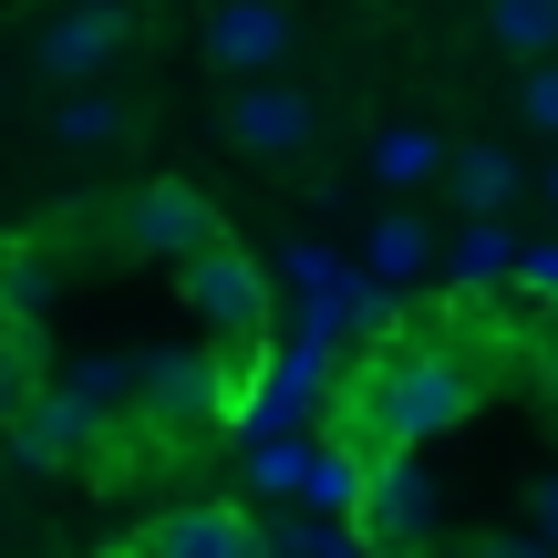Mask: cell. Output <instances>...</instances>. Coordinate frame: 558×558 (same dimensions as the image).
<instances>
[{
	"label": "cell",
	"mask_w": 558,
	"mask_h": 558,
	"mask_svg": "<svg viewBox=\"0 0 558 558\" xmlns=\"http://www.w3.org/2000/svg\"><path fill=\"white\" fill-rule=\"evenodd\" d=\"M465 362L456 352H403V362H383L373 383H362V435L383 445V456H414L424 435H445V424L465 414Z\"/></svg>",
	"instance_id": "cell-1"
},
{
	"label": "cell",
	"mask_w": 558,
	"mask_h": 558,
	"mask_svg": "<svg viewBox=\"0 0 558 558\" xmlns=\"http://www.w3.org/2000/svg\"><path fill=\"white\" fill-rule=\"evenodd\" d=\"M218 135L239 145V156H259V166H300L320 145V104L300 94V83L248 73V83H228V94H218Z\"/></svg>",
	"instance_id": "cell-2"
},
{
	"label": "cell",
	"mask_w": 558,
	"mask_h": 558,
	"mask_svg": "<svg viewBox=\"0 0 558 558\" xmlns=\"http://www.w3.org/2000/svg\"><path fill=\"white\" fill-rule=\"evenodd\" d=\"M445 527V486L424 476L414 456H383L373 476H362V538H373L383 558H424Z\"/></svg>",
	"instance_id": "cell-3"
},
{
	"label": "cell",
	"mask_w": 558,
	"mask_h": 558,
	"mask_svg": "<svg viewBox=\"0 0 558 558\" xmlns=\"http://www.w3.org/2000/svg\"><path fill=\"white\" fill-rule=\"evenodd\" d=\"M124 41H135V21H124L114 0H62V11L41 21L32 52H41V73H52V83H104L124 62Z\"/></svg>",
	"instance_id": "cell-4"
},
{
	"label": "cell",
	"mask_w": 558,
	"mask_h": 558,
	"mask_svg": "<svg viewBox=\"0 0 558 558\" xmlns=\"http://www.w3.org/2000/svg\"><path fill=\"white\" fill-rule=\"evenodd\" d=\"M186 311H197L218 341H248V331L269 320V279L218 239V248H197V259H186Z\"/></svg>",
	"instance_id": "cell-5"
},
{
	"label": "cell",
	"mask_w": 558,
	"mask_h": 558,
	"mask_svg": "<svg viewBox=\"0 0 558 558\" xmlns=\"http://www.w3.org/2000/svg\"><path fill=\"white\" fill-rule=\"evenodd\" d=\"M94 383H73V393H32L11 414V445H21V465H73V456H94L104 445V414H94Z\"/></svg>",
	"instance_id": "cell-6"
},
{
	"label": "cell",
	"mask_w": 558,
	"mask_h": 558,
	"mask_svg": "<svg viewBox=\"0 0 558 558\" xmlns=\"http://www.w3.org/2000/svg\"><path fill=\"white\" fill-rule=\"evenodd\" d=\"M114 228L135 248H166V259H197V248H218V207L197 197V186H135V197L114 207Z\"/></svg>",
	"instance_id": "cell-7"
},
{
	"label": "cell",
	"mask_w": 558,
	"mask_h": 558,
	"mask_svg": "<svg viewBox=\"0 0 558 558\" xmlns=\"http://www.w3.org/2000/svg\"><path fill=\"white\" fill-rule=\"evenodd\" d=\"M207 62H218V73H279V62H290V11H279V0H218V11H207Z\"/></svg>",
	"instance_id": "cell-8"
},
{
	"label": "cell",
	"mask_w": 558,
	"mask_h": 558,
	"mask_svg": "<svg viewBox=\"0 0 558 558\" xmlns=\"http://www.w3.org/2000/svg\"><path fill=\"white\" fill-rule=\"evenodd\" d=\"M145 558H269V548H259V527H248L239 507H218V497H186V507H166V518H156Z\"/></svg>",
	"instance_id": "cell-9"
},
{
	"label": "cell",
	"mask_w": 558,
	"mask_h": 558,
	"mask_svg": "<svg viewBox=\"0 0 558 558\" xmlns=\"http://www.w3.org/2000/svg\"><path fill=\"white\" fill-rule=\"evenodd\" d=\"M445 156H456V145H445V135H424V124H383V135L362 145V177H373L393 207H414L424 186L445 177Z\"/></svg>",
	"instance_id": "cell-10"
},
{
	"label": "cell",
	"mask_w": 558,
	"mask_h": 558,
	"mask_svg": "<svg viewBox=\"0 0 558 558\" xmlns=\"http://www.w3.org/2000/svg\"><path fill=\"white\" fill-rule=\"evenodd\" d=\"M362 269H373L383 290H403V279H435V269H445V239L414 218V207H383L373 239H362Z\"/></svg>",
	"instance_id": "cell-11"
},
{
	"label": "cell",
	"mask_w": 558,
	"mask_h": 558,
	"mask_svg": "<svg viewBox=\"0 0 558 558\" xmlns=\"http://www.w3.org/2000/svg\"><path fill=\"white\" fill-rule=\"evenodd\" d=\"M445 186H456L465 218H497V207L527 186V166L507 156V145H456V156H445Z\"/></svg>",
	"instance_id": "cell-12"
},
{
	"label": "cell",
	"mask_w": 558,
	"mask_h": 558,
	"mask_svg": "<svg viewBox=\"0 0 558 558\" xmlns=\"http://www.w3.org/2000/svg\"><path fill=\"white\" fill-rule=\"evenodd\" d=\"M228 403V373L218 362H156V373H145V424H207Z\"/></svg>",
	"instance_id": "cell-13"
},
{
	"label": "cell",
	"mask_w": 558,
	"mask_h": 558,
	"mask_svg": "<svg viewBox=\"0 0 558 558\" xmlns=\"http://www.w3.org/2000/svg\"><path fill=\"white\" fill-rule=\"evenodd\" d=\"M124 104L114 94H94V83H62V104H52V145H73V156H104V145H124Z\"/></svg>",
	"instance_id": "cell-14"
},
{
	"label": "cell",
	"mask_w": 558,
	"mask_h": 558,
	"mask_svg": "<svg viewBox=\"0 0 558 558\" xmlns=\"http://www.w3.org/2000/svg\"><path fill=\"white\" fill-rule=\"evenodd\" d=\"M507 269H518V239H507L497 218H465L456 239H445V279H456V290H497Z\"/></svg>",
	"instance_id": "cell-15"
},
{
	"label": "cell",
	"mask_w": 558,
	"mask_h": 558,
	"mask_svg": "<svg viewBox=\"0 0 558 558\" xmlns=\"http://www.w3.org/2000/svg\"><path fill=\"white\" fill-rule=\"evenodd\" d=\"M486 41L518 62H548L558 52V0H486Z\"/></svg>",
	"instance_id": "cell-16"
},
{
	"label": "cell",
	"mask_w": 558,
	"mask_h": 558,
	"mask_svg": "<svg viewBox=\"0 0 558 558\" xmlns=\"http://www.w3.org/2000/svg\"><path fill=\"white\" fill-rule=\"evenodd\" d=\"M518 114L538 124V135H558V52H548V62H527V83H518Z\"/></svg>",
	"instance_id": "cell-17"
},
{
	"label": "cell",
	"mask_w": 558,
	"mask_h": 558,
	"mask_svg": "<svg viewBox=\"0 0 558 558\" xmlns=\"http://www.w3.org/2000/svg\"><path fill=\"white\" fill-rule=\"evenodd\" d=\"M41 290H52V279H41V259H0V300H11V320H32Z\"/></svg>",
	"instance_id": "cell-18"
},
{
	"label": "cell",
	"mask_w": 558,
	"mask_h": 558,
	"mask_svg": "<svg viewBox=\"0 0 558 558\" xmlns=\"http://www.w3.org/2000/svg\"><path fill=\"white\" fill-rule=\"evenodd\" d=\"M32 403V373H21V331H0V424Z\"/></svg>",
	"instance_id": "cell-19"
},
{
	"label": "cell",
	"mask_w": 558,
	"mask_h": 558,
	"mask_svg": "<svg viewBox=\"0 0 558 558\" xmlns=\"http://www.w3.org/2000/svg\"><path fill=\"white\" fill-rule=\"evenodd\" d=\"M518 279H527L538 300H558V248H527V259H518Z\"/></svg>",
	"instance_id": "cell-20"
},
{
	"label": "cell",
	"mask_w": 558,
	"mask_h": 558,
	"mask_svg": "<svg viewBox=\"0 0 558 558\" xmlns=\"http://www.w3.org/2000/svg\"><path fill=\"white\" fill-rule=\"evenodd\" d=\"M476 558H558V548H548V538H538V527H527V538H486V548H476Z\"/></svg>",
	"instance_id": "cell-21"
},
{
	"label": "cell",
	"mask_w": 558,
	"mask_h": 558,
	"mask_svg": "<svg viewBox=\"0 0 558 558\" xmlns=\"http://www.w3.org/2000/svg\"><path fill=\"white\" fill-rule=\"evenodd\" d=\"M527 497H538V538L558 548V476H538V486H527Z\"/></svg>",
	"instance_id": "cell-22"
},
{
	"label": "cell",
	"mask_w": 558,
	"mask_h": 558,
	"mask_svg": "<svg viewBox=\"0 0 558 558\" xmlns=\"http://www.w3.org/2000/svg\"><path fill=\"white\" fill-rule=\"evenodd\" d=\"M538 197H548V207H558V166H548V177H538Z\"/></svg>",
	"instance_id": "cell-23"
},
{
	"label": "cell",
	"mask_w": 558,
	"mask_h": 558,
	"mask_svg": "<svg viewBox=\"0 0 558 558\" xmlns=\"http://www.w3.org/2000/svg\"><path fill=\"white\" fill-rule=\"evenodd\" d=\"M548 393H558V341H548Z\"/></svg>",
	"instance_id": "cell-24"
}]
</instances>
